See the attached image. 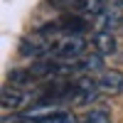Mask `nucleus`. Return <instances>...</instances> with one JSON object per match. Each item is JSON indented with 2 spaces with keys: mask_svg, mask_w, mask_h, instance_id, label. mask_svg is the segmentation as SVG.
Here are the masks:
<instances>
[{
  "mask_svg": "<svg viewBox=\"0 0 123 123\" xmlns=\"http://www.w3.org/2000/svg\"><path fill=\"white\" fill-rule=\"evenodd\" d=\"M96 89L98 94H108V96H116L123 91V74L118 69H106L96 76Z\"/></svg>",
  "mask_w": 123,
  "mask_h": 123,
  "instance_id": "nucleus-3",
  "label": "nucleus"
},
{
  "mask_svg": "<svg viewBox=\"0 0 123 123\" xmlns=\"http://www.w3.org/2000/svg\"><path fill=\"white\" fill-rule=\"evenodd\" d=\"M94 25L101 32H111L113 37L123 35V10L118 7V3H108L104 7V12L94 17Z\"/></svg>",
  "mask_w": 123,
  "mask_h": 123,
  "instance_id": "nucleus-2",
  "label": "nucleus"
},
{
  "mask_svg": "<svg viewBox=\"0 0 123 123\" xmlns=\"http://www.w3.org/2000/svg\"><path fill=\"white\" fill-rule=\"evenodd\" d=\"M22 123H79L76 116L67 108H52V106H37L20 118Z\"/></svg>",
  "mask_w": 123,
  "mask_h": 123,
  "instance_id": "nucleus-1",
  "label": "nucleus"
},
{
  "mask_svg": "<svg viewBox=\"0 0 123 123\" xmlns=\"http://www.w3.org/2000/svg\"><path fill=\"white\" fill-rule=\"evenodd\" d=\"M30 101V91L22 86H5L3 89V108H20Z\"/></svg>",
  "mask_w": 123,
  "mask_h": 123,
  "instance_id": "nucleus-5",
  "label": "nucleus"
},
{
  "mask_svg": "<svg viewBox=\"0 0 123 123\" xmlns=\"http://www.w3.org/2000/svg\"><path fill=\"white\" fill-rule=\"evenodd\" d=\"M79 123H111V116L106 111H101V108H94V111H89V113L81 116Z\"/></svg>",
  "mask_w": 123,
  "mask_h": 123,
  "instance_id": "nucleus-6",
  "label": "nucleus"
},
{
  "mask_svg": "<svg viewBox=\"0 0 123 123\" xmlns=\"http://www.w3.org/2000/svg\"><path fill=\"white\" fill-rule=\"evenodd\" d=\"M89 44H91V49H94L96 54H101V57H106V54H113V52H116V37L111 35V32L94 30V35H91Z\"/></svg>",
  "mask_w": 123,
  "mask_h": 123,
  "instance_id": "nucleus-4",
  "label": "nucleus"
},
{
  "mask_svg": "<svg viewBox=\"0 0 123 123\" xmlns=\"http://www.w3.org/2000/svg\"><path fill=\"white\" fill-rule=\"evenodd\" d=\"M17 123H22V121H17Z\"/></svg>",
  "mask_w": 123,
  "mask_h": 123,
  "instance_id": "nucleus-8",
  "label": "nucleus"
},
{
  "mask_svg": "<svg viewBox=\"0 0 123 123\" xmlns=\"http://www.w3.org/2000/svg\"><path fill=\"white\" fill-rule=\"evenodd\" d=\"M116 3H118V5H123V0H116Z\"/></svg>",
  "mask_w": 123,
  "mask_h": 123,
  "instance_id": "nucleus-7",
  "label": "nucleus"
}]
</instances>
